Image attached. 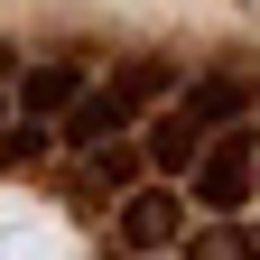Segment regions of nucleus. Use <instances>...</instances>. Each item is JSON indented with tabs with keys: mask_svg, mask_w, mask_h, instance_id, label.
Segmentation results:
<instances>
[{
	"mask_svg": "<svg viewBox=\"0 0 260 260\" xmlns=\"http://www.w3.org/2000/svg\"><path fill=\"white\" fill-rule=\"evenodd\" d=\"M158 93H168V65H158V56H140V65H121L112 84H93L84 103L65 112V130H75V149H93V140H121V130L140 121V112L158 103Z\"/></svg>",
	"mask_w": 260,
	"mask_h": 260,
	"instance_id": "obj_1",
	"label": "nucleus"
},
{
	"mask_svg": "<svg viewBox=\"0 0 260 260\" xmlns=\"http://www.w3.org/2000/svg\"><path fill=\"white\" fill-rule=\"evenodd\" d=\"M84 93H93V75H84V65H47V75L28 84V112H38V121H47V112H75Z\"/></svg>",
	"mask_w": 260,
	"mask_h": 260,
	"instance_id": "obj_4",
	"label": "nucleus"
},
{
	"mask_svg": "<svg viewBox=\"0 0 260 260\" xmlns=\"http://www.w3.org/2000/svg\"><path fill=\"white\" fill-rule=\"evenodd\" d=\"M251 158H260V130H223V140L195 158V177H186V205L195 214H242V195H251Z\"/></svg>",
	"mask_w": 260,
	"mask_h": 260,
	"instance_id": "obj_2",
	"label": "nucleus"
},
{
	"mask_svg": "<svg viewBox=\"0 0 260 260\" xmlns=\"http://www.w3.org/2000/svg\"><path fill=\"white\" fill-rule=\"evenodd\" d=\"M186 260H260V233H242V223H214V233H195Z\"/></svg>",
	"mask_w": 260,
	"mask_h": 260,
	"instance_id": "obj_5",
	"label": "nucleus"
},
{
	"mask_svg": "<svg viewBox=\"0 0 260 260\" xmlns=\"http://www.w3.org/2000/svg\"><path fill=\"white\" fill-rule=\"evenodd\" d=\"M186 195L168 186V177H149V186H130L121 195V214H112V233H121V251H168V242H186Z\"/></svg>",
	"mask_w": 260,
	"mask_h": 260,
	"instance_id": "obj_3",
	"label": "nucleus"
}]
</instances>
